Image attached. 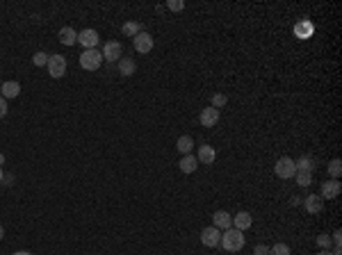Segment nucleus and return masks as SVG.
I'll use <instances>...</instances> for the list:
<instances>
[{
  "label": "nucleus",
  "mask_w": 342,
  "mask_h": 255,
  "mask_svg": "<svg viewBox=\"0 0 342 255\" xmlns=\"http://www.w3.org/2000/svg\"><path fill=\"white\" fill-rule=\"evenodd\" d=\"M222 248L228 250V253H238V250L244 248V244H246V240H244V232L238 228H228L224 230V235H222Z\"/></svg>",
  "instance_id": "1"
},
{
  "label": "nucleus",
  "mask_w": 342,
  "mask_h": 255,
  "mask_svg": "<svg viewBox=\"0 0 342 255\" xmlns=\"http://www.w3.org/2000/svg\"><path fill=\"white\" fill-rule=\"evenodd\" d=\"M100 64H103V52L96 50V48L84 50L82 55H80V66H82L84 71H98Z\"/></svg>",
  "instance_id": "2"
},
{
  "label": "nucleus",
  "mask_w": 342,
  "mask_h": 255,
  "mask_svg": "<svg viewBox=\"0 0 342 255\" xmlns=\"http://www.w3.org/2000/svg\"><path fill=\"white\" fill-rule=\"evenodd\" d=\"M274 174L278 176V178H283V180L294 178V174H296L294 160H292V158H280L278 162L274 164Z\"/></svg>",
  "instance_id": "3"
},
{
  "label": "nucleus",
  "mask_w": 342,
  "mask_h": 255,
  "mask_svg": "<svg viewBox=\"0 0 342 255\" xmlns=\"http://www.w3.org/2000/svg\"><path fill=\"white\" fill-rule=\"evenodd\" d=\"M64 73H66V60L62 55H50V60H48V76L60 80V78H64Z\"/></svg>",
  "instance_id": "4"
},
{
  "label": "nucleus",
  "mask_w": 342,
  "mask_h": 255,
  "mask_svg": "<svg viewBox=\"0 0 342 255\" xmlns=\"http://www.w3.org/2000/svg\"><path fill=\"white\" fill-rule=\"evenodd\" d=\"M219 242H222V232H219L214 226H210V228H203L201 230V244L208 246V248H214V246H219Z\"/></svg>",
  "instance_id": "5"
},
{
  "label": "nucleus",
  "mask_w": 342,
  "mask_h": 255,
  "mask_svg": "<svg viewBox=\"0 0 342 255\" xmlns=\"http://www.w3.org/2000/svg\"><path fill=\"white\" fill-rule=\"evenodd\" d=\"M121 55H124V46H121L119 41H108L103 48V60L108 62H119Z\"/></svg>",
  "instance_id": "6"
},
{
  "label": "nucleus",
  "mask_w": 342,
  "mask_h": 255,
  "mask_svg": "<svg viewBox=\"0 0 342 255\" xmlns=\"http://www.w3.org/2000/svg\"><path fill=\"white\" fill-rule=\"evenodd\" d=\"M340 192H342V187H340V182L338 180H326V182H322V200H333V198H338L340 196Z\"/></svg>",
  "instance_id": "7"
},
{
  "label": "nucleus",
  "mask_w": 342,
  "mask_h": 255,
  "mask_svg": "<svg viewBox=\"0 0 342 255\" xmlns=\"http://www.w3.org/2000/svg\"><path fill=\"white\" fill-rule=\"evenodd\" d=\"M132 41H135V50L142 52V55H146V52L153 50V36H150L148 32H140Z\"/></svg>",
  "instance_id": "8"
},
{
  "label": "nucleus",
  "mask_w": 342,
  "mask_h": 255,
  "mask_svg": "<svg viewBox=\"0 0 342 255\" xmlns=\"http://www.w3.org/2000/svg\"><path fill=\"white\" fill-rule=\"evenodd\" d=\"M98 32L96 30H82L78 34V44H82L84 46V50H92V48H96L98 46Z\"/></svg>",
  "instance_id": "9"
},
{
  "label": "nucleus",
  "mask_w": 342,
  "mask_h": 255,
  "mask_svg": "<svg viewBox=\"0 0 342 255\" xmlns=\"http://www.w3.org/2000/svg\"><path fill=\"white\" fill-rule=\"evenodd\" d=\"M301 203H304V208H306L310 214H320L322 210H324V200L317 194H310V196H306V198H301Z\"/></svg>",
  "instance_id": "10"
},
{
  "label": "nucleus",
  "mask_w": 342,
  "mask_h": 255,
  "mask_svg": "<svg viewBox=\"0 0 342 255\" xmlns=\"http://www.w3.org/2000/svg\"><path fill=\"white\" fill-rule=\"evenodd\" d=\"M198 121H201L203 128H212V126H217V123H219V110H214V108L201 110V116H198Z\"/></svg>",
  "instance_id": "11"
},
{
  "label": "nucleus",
  "mask_w": 342,
  "mask_h": 255,
  "mask_svg": "<svg viewBox=\"0 0 342 255\" xmlns=\"http://www.w3.org/2000/svg\"><path fill=\"white\" fill-rule=\"evenodd\" d=\"M212 224L217 230H228V228H233V216L228 214V212H224V210H219V212L212 214Z\"/></svg>",
  "instance_id": "12"
},
{
  "label": "nucleus",
  "mask_w": 342,
  "mask_h": 255,
  "mask_svg": "<svg viewBox=\"0 0 342 255\" xmlns=\"http://www.w3.org/2000/svg\"><path fill=\"white\" fill-rule=\"evenodd\" d=\"M0 94H2V98H16L18 96V94H21V84H18V82L16 80H7V82H2V84H0Z\"/></svg>",
  "instance_id": "13"
},
{
  "label": "nucleus",
  "mask_w": 342,
  "mask_h": 255,
  "mask_svg": "<svg viewBox=\"0 0 342 255\" xmlns=\"http://www.w3.org/2000/svg\"><path fill=\"white\" fill-rule=\"evenodd\" d=\"M60 44H64V46H76V44H78V32L73 30L71 26L62 28V30H60Z\"/></svg>",
  "instance_id": "14"
},
{
  "label": "nucleus",
  "mask_w": 342,
  "mask_h": 255,
  "mask_svg": "<svg viewBox=\"0 0 342 255\" xmlns=\"http://www.w3.org/2000/svg\"><path fill=\"white\" fill-rule=\"evenodd\" d=\"M254 226V216L249 214V212H238V214L233 216V228L238 230H246Z\"/></svg>",
  "instance_id": "15"
},
{
  "label": "nucleus",
  "mask_w": 342,
  "mask_h": 255,
  "mask_svg": "<svg viewBox=\"0 0 342 255\" xmlns=\"http://www.w3.org/2000/svg\"><path fill=\"white\" fill-rule=\"evenodd\" d=\"M214 158H217V150H214L212 146H208V144H203V146L198 148L196 160H198L201 164H212V162H214Z\"/></svg>",
  "instance_id": "16"
},
{
  "label": "nucleus",
  "mask_w": 342,
  "mask_h": 255,
  "mask_svg": "<svg viewBox=\"0 0 342 255\" xmlns=\"http://www.w3.org/2000/svg\"><path fill=\"white\" fill-rule=\"evenodd\" d=\"M178 166H180V171L182 174H194V171H196V166H198V160H196V155H182V160H180V164H178Z\"/></svg>",
  "instance_id": "17"
},
{
  "label": "nucleus",
  "mask_w": 342,
  "mask_h": 255,
  "mask_svg": "<svg viewBox=\"0 0 342 255\" xmlns=\"http://www.w3.org/2000/svg\"><path fill=\"white\" fill-rule=\"evenodd\" d=\"M176 148H178V153L180 155H190L192 153V148H194V139L190 137V134H182V137L176 142Z\"/></svg>",
  "instance_id": "18"
},
{
  "label": "nucleus",
  "mask_w": 342,
  "mask_h": 255,
  "mask_svg": "<svg viewBox=\"0 0 342 255\" xmlns=\"http://www.w3.org/2000/svg\"><path fill=\"white\" fill-rule=\"evenodd\" d=\"M135 68H137V64H135V60H130V57H121L119 60V73L121 76H132L135 73Z\"/></svg>",
  "instance_id": "19"
},
{
  "label": "nucleus",
  "mask_w": 342,
  "mask_h": 255,
  "mask_svg": "<svg viewBox=\"0 0 342 255\" xmlns=\"http://www.w3.org/2000/svg\"><path fill=\"white\" fill-rule=\"evenodd\" d=\"M121 32H124L126 36H132V39H135V36L142 32V26H140V23H137V20H128V23H124V28H121Z\"/></svg>",
  "instance_id": "20"
},
{
  "label": "nucleus",
  "mask_w": 342,
  "mask_h": 255,
  "mask_svg": "<svg viewBox=\"0 0 342 255\" xmlns=\"http://www.w3.org/2000/svg\"><path fill=\"white\" fill-rule=\"evenodd\" d=\"M294 178H296V184H299V187H310V182H312L310 171H296Z\"/></svg>",
  "instance_id": "21"
},
{
  "label": "nucleus",
  "mask_w": 342,
  "mask_h": 255,
  "mask_svg": "<svg viewBox=\"0 0 342 255\" xmlns=\"http://www.w3.org/2000/svg\"><path fill=\"white\" fill-rule=\"evenodd\" d=\"M340 174H342V162L340 160H331V162H328V176H331L333 180H338L340 178Z\"/></svg>",
  "instance_id": "22"
},
{
  "label": "nucleus",
  "mask_w": 342,
  "mask_h": 255,
  "mask_svg": "<svg viewBox=\"0 0 342 255\" xmlns=\"http://www.w3.org/2000/svg\"><path fill=\"white\" fill-rule=\"evenodd\" d=\"M294 166H296V171H310V174H312L315 164H312L310 158H301V160H296V162H294Z\"/></svg>",
  "instance_id": "23"
},
{
  "label": "nucleus",
  "mask_w": 342,
  "mask_h": 255,
  "mask_svg": "<svg viewBox=\"0 0 342 255\" xmlns=\"http://www.w3.org/2000/svg\"><path fill=\"white\" fill-rule=\"evenodd\" d=\"M226 102H228V96H226V94H214V96H212V105H210V108L222 110L224 105H226Z\"/></svg>",
  "instance_id": "24"
},
{
  "label": "nucleus",
  "mask_w": 342,
  "mask_h": 255,
  "mask_svg": "<svg viewBox=\"0 0 342 255\" xmlns=\"http://www.w3.org/2000/svg\"><path fill=\"white\" fill-rule=\"evenodd\" d=\"M270 255H292V253H290V246L288 244H274L270 248Z\"/></svg>",
  "instance_id": "25"
},
{
  "label": "nucleus",
  "mask_w": 342,
  "mask_h": 255,
  "mask_svg": "<svg viewBox=\"0 0 342 255\" xmlns=\"http://www.w3.org/2000/svg\"><path fill=\"white\" fill-rule=\"evenodd\" d=\"M48 60H50V55H46V52H36V55L32 57V64H34V66H48Z\"/></svg>",
  "instance_id": "26"
},
{
  "label": "nucleus",
  "mask_w": 342,
  "mask_h": 255,
  "mask_svg": "<svg viewBox=\"0 0 342 255\" xmlns=\"http://www.w3.org/2000/svg\"><path fill=\"white\" fill-rule=\"evenodd\" d=\"M166 7H169L171 12H182V10H185V2H182V0H169V2H166Z\"/></svg>",
  "instance_id": "27"
},
{
  "label": "nucleus",
  "mask_w": 342,
  "mask_h": 255,
  "mask_svg": "<svg viewBox=\"0 0 342 255\" xmlns=\"http://www.w3.org/2000/svg\"><path fill=\"white\" fill-rule=\"evenodd\" d=\"M317 244H320L324 250H328V246H331V237H328V235H320V237H317Z\"/></svg>",
  "instance_id": "28"
},
{
  "label": "nucleus",
  "mask_w": 342,
  "mask_h": 255,
  "mask_svg": "<svg viewBox=\"0 0 342 255\" xmlns=\"http://www.w3.org/2000/svg\"><path fill=\"white\" fill-rule=\"evenodd\" d=\"M7 112H10V108H7V100L2 96H0V118L7 116Z\"/></svg>",
  "instance_id": "29"
},
{
  "label": "nucleus",
  "mask_w": 342,
  "mask_h": 255,
  "mask_svg": "<svg viewBox=\"0 0 342 255\" xmlns=\"http://www.w3.org/2000/svg\"><path fill=\"white\" fill-rule=\"evenodd\" d=\"M254 255H270V248H267L264 244H258L256 246V250H254Z\"/></svg>",
  "instance_id": "30"
},
{
  "label": "nucleus",
  "mask_w": 342,
  "mask_h": 255,
  "mask_svg": "<svg viewBox=\"0 0 342 255\" xmlns=\"http://www.w3.org/2000/svg\"><path fill=\"white\" fill-rule=\"evenodd\" d=\"M301 203V198H296V196H292L290 198V205H299Z\"/></svg>",
  "instance_id": "31"
},
{
  "label": "nucleus",
  "mask_w": 342,
  "mask_h": 255,
  "mask_svg": "<svg viewBox=\"0 0 342 255\" xmlns=\"http://www.w3.org/2000/svg\"><path fill=\"white\" fill-rule=\"evenodd\" d=\"M12 255H32V253H28V250H16V253H12Z\"/></svg>",
  "instance_id": "32"
},
{
  "label": "nucleus",
  "mask_w": 342,
  "mask_h": 255,
  "mask_svg": "<svg viewBox=\"0 0 342 255\" xmlns=\"http://www.w3.org/2000/svg\"><path fill=\"white\" fill-rule=\"evenodd\" d=\"M2 237H5V228L0 226V242H2Z\"/></svg>",
  "instance_id": "33"
},
{
  "label": "nucleus",
  "mask_w": 342,
  "mask_h": 255,
  "mask_svg": "<svg viewBox=\"0 0 342 255\" xmlns=\"http://www.w3.org/2000/svg\"><path fill=\"white\" fill-rule=\"evenodd\" d=\"M317 255H333L331 250H322V253H317Z\"/></svg>",
  "instance_id": "34"
},
{
  "label": "nucleus",
  "mask_w": 342,
  "mask_h": 255,
  "mask_svg": "<svg viewBox=\"0 0 342 255\" xmlns=\"http://www.w3.org/2000/svg\"><path fill=\"white\" fill-rule=\"evenodd\" d=\"M2 178H5V174H2V168H0V182H2Z\"/></svg>",
  "instance_id": "35"
},
{
  "label": "nucleus",
  "mask_w": 342,
  "mask_h": 255,
  "mask_svg": "<svg viewBox=\"0 0 342 255\" xmlns=\"http://www.w3.org/2000/svg\"><path fill=\"white\" fill-rule=\"evenodd\" d=\"M2 162H5V158H2V155H0V164H2Z\"/></svg>",
  "instance_id": "36"
}]
</instances>
